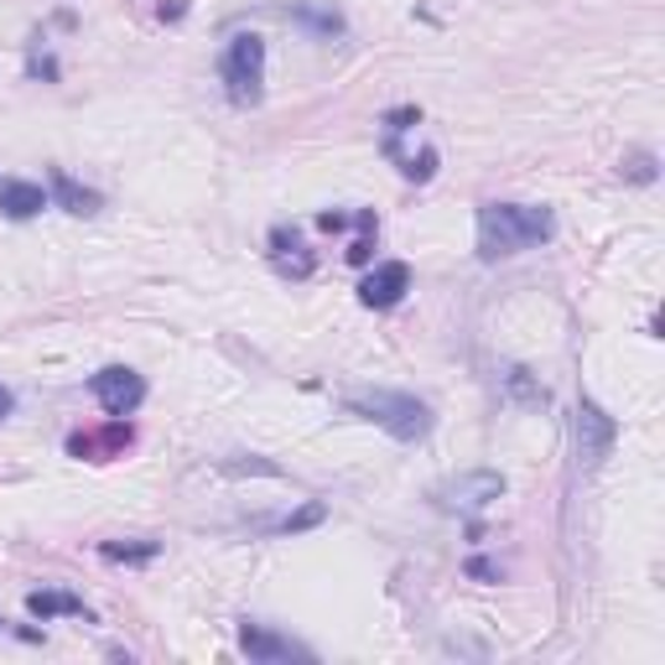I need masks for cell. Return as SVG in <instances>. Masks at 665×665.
Listing matches in <instances>:
<instances>
[{
    "label": "cell",
    "mask_w": 665,
    "mask_h": 665,
    "mask_svg": "<svg viewBox=\"0 0 665 665\" xmlns=\"http://www.w3.org/2000/svg\"><path fill=\"white\" fill-rule=\"evenodd\" d=\"M239 650L260 665H287V661H302V655H308V650H297L287 634L266 630V624H245V630H239Z\"/></svg>",
    "instance_id": "ba28073f"
},
{
    "label": "cell",
    "mask_w": 665,
    "mask_h": 665,
    "mask_svg": "<svg viewBox=\"0 0 665 665\" xmlns=\"http://www.w3.org/2000/svg\"><path fill=\"white\" fill-rule=\"evenodd\" d=\"M557 235V214L541 204H484L478 208V260H510Z\"/></svg>",
    "instance_id": "6da1fadb"
},
{
    "label": "cell",
    "mask_w": 665,
    "mask_h": 665,
    "mask_svg": "<svg viewBox=\"0 0 665 665\" xmlns=\"http://www.w3.org/2000/svg\"><path fill=\"white\" fill-rule=\"evenodd\" d=\"M499 495H505V474H495V468H474V474H458L432 489V499H437L443 510H458V515L489 510Z\"/></svg>",
    "instance_id": "277c9868"
},
{
    "label": "cell",
    "mask_w": 665,
    "mask_h": 665,
    "mask_svg": "<svg viewBox=\"0 0 665 665\" xmlns=\"http://www.w3.org/2000/svg\"><path fill=\"white\" fill-rule=\"evenodd\" d=\"M27 609H32V619H84V624H94V614L84 609V598H73V593H52V588H42V593L27 598Z\"/></svg>",
    "instance_id": "8fae6325"
},
{
    "label": "cell",
    "mask_w": 665,
    "mask_h": 665,
    "mask_svg": "<svg viewBox=\"0 0 665 665\" xmlns=\"http://www.w3.org/2000/svg\"><path fill=\"white\" fill-rule=\"evenodd\" d=\"M11 411H17V395H11V391H6V385H0V422H6Z\"/></svg>",
    "instance_id": "ac0fdd59"
},
{
    "label": "cell",
    "mask_w": 665,
    "mask_h": 665,
    "mask_svg": "<svg viewBox=\"0 0 665 665\" xmlns=\"http://www.w3.org/2000/svg\"><path fill=\"white\" fill-rule=\"evenodd\" d=\"M468 578H478V582H499V567H495V562H468Z\"/></svg>",
    "instance_id": "e0dca14e"
},
{
    "label": "cell",
    "mask_w": 665,
    "mask_h": 665,
    "mask_svg": "<svg viewBox=\"0 0 665 665\" xmlns=\"http://www.w3.org/2000/svg\"><path fill=\"white\" fill-rule=\"evenodd\" d=\"M52 198L37 183H21V177H0V214L6 219H37Z\"/></svg>",
    "instance_id": "9c48e42d"
},
{
    "label": "cell",
    "mask_w": 665,
    "mask_h": 665,
    "mask_svg": "<svg viewBox=\"0 0 665 665\" xmlns=\"http://www.w3.org/2000/svg\"><path fill=\"white\" fill-rule=\"evenodd\" d=\"M287 17L302 21V27L318 32V37H339L343 32V17L339 11H328V6H287Z\"/></svg>",
    "instance_id": "7c38bea8"
},
{
    "label": "cell",
    "mask_w": 665,
    "mask_h": 665,
    "mask_svg": "<svg viewBox=\"0 0 665 665\" xmlns=\"http://www.w3.org/2000/svg\"><path fill=\"white\" fill-rule=\"evenodd\" d=\"M406 291H411V266L406 260H385V266H375V271L359 281V302L385 312V308H395Z\"/></svg>",
    "instance_id": "52a82bcc"
},
{
    "label": "cell",
    "mask_w": 665,
    "mask_h": 665,
    "mask_svg": "<svg viewBox=\"0 0 665 665\" xmlns=\"http://www.w3.org/2000/svg\"><path fill=\"white\" fill-rule=\"evenodd\" d=\"M624 177H630V183H655V156L634 152L630 162H624Z\"/></svg>",
    "instance_id": "9a60e30c"
},
{
    "label": "cell",
    "mask_w": 665,
    "mask_h": 665,
    "mask_svg": "<svg viewBox=\"0 0 665 665\" xmlns=\"http://www.w3.org/2000/svg\"><path fill=\"white\" fill-rule=\"evenodd\" d=\"M52 198H58V208H69L73 219H94L104 208V198L94 188H84V183H73L69 172H52Z\"/></svg>",
    "instance_id": "30bf717a"
},
{
    "label": "cell",
    "mask_w": 665,
    "mask_h": 665,
    "mask_svg": "<svg viewBox=\"0 0 665 665\" xmlns=\"http://www.w3.org/2000/svg\"><path fill=\"white\" fill-rule=\"evenodd\" d=\"M89 395L104 406V416H136L141 401H146V380L131 370V364H110L100 375H89Z\"/></svg>",
    "instance_id": "5b68a950"
},
{
    "label": "cell",
    "mask_w": 665,
    "mask_h": 665,
    "mask_svg": "<svg viewBox=\"0 0 665 665\" xmlns=\"http://www.w3.org/2000/svg\"><path fill=\"white\" fill-rule=\"evenodd\" d=\"M505 391H510V401H520V406H547V385H536V375L530 370H505Z\"/></svg>",
    "instance_id": "4fadbf2b"
},
{
    "label": "cell",
    "mask_w": 665,
    "mask_h": 665,
    "mask_svg": "<svg viewBox=\"0 0 665 665\" xmlns=\"http://www.w3.org/2000/svg\"><path fill=\"white\" fill-rule=\"evenodd\" d=\"M0 624H6V619H0Z\"/></svg>",
    "instance_id": "d6986e66"
},
{
    "label": "cell",
    "mask_w": 665,
    "mask_h": 665,
    "mask_svg": "<svg viewBox=\"0 0 665 665\" xmlns=\"http://www.w3.org/2000/svg\"><path fill=\"white\" fill-rule=\"evenodd\" d=\"M343 411L359 422H375L380 432H391L395 443H422L432 432V406L406 391H354L343 395Z\"/></svg>",
    "instance_id": "7a4b0ae2"
},
{
    "label": "cell",
    "mask_w": 665,
    "mask_h": 665,
    "mask_svg": "<svg viewBox=\"0 0 665 665\" xmlns=\"http://www.w3.org/2000/svg\"><path fill=\"white\" fill-rule=\"evenodd\" d=\"M100 551L110 557V562H152L162 547H156V541H104Z\"/></svg>",
    "instance_id": "5bb4252c"
},
{
    "label": "cell",
    "mask_w": 665,
    "mask_h": 665,
    "mask_svg": "<svg viewBox=\"0 0 665 665\" xmlns=\"http://www.w3.org/2000/svg\"><path fill=\"white\" fill-rule=\"evenodd\" d=\"M219 79L239 110H256L266 100V42L256 32L229 37V48L219 52Z\"/></svg>",
    "instance_id": "3957f363"
},
{
    "label": "cell",
    "mask_w": 665,
    "mask_h": 665,
    "mask_svg": "<svg viewBox=\"0 0 665 665\" xmlns=\"http://www.w3.org/2000/svg\"><path fill=\"white\" fill-rule=\"evenodd\" d=\"M323 505H308V510H297V515H287V520H281V526H276V530H281V536H291V530H308V526H318V520H323Z\"/></svg>",
    "instance_id": "2e32d148"
},
{
    "label": "cell",
    "mask_w": 665,
    "mask_h": 665,
    "mask_svg": "<svg viewBox=\"0 0 665 665\" xmlns=\"http://www.w3.org/2000/svg\"><path fill=\"white\" fill-rule=\"evenodd\" d=\"M614 443H619V422L598 406V401L582 395L578 401V458H582V468H598V463L614 453Z\"/></svg>",
    "instance_id": "8992f818"
}]
</instances>
